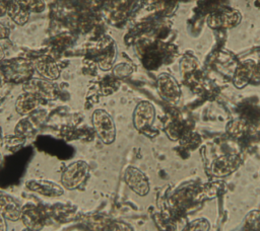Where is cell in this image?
I'll return each instance as SVG.
<instances>
[{
    "instance_id": "6da1fadb",
    "label": "cell",
    "mask_w": 260,
    "mask_h": 231,
    "mask_svg": "<svg viewBox=\"0 0 260 231\" xmlns=\"http://www.w3.org/2000/svg\"><path fill=\"white\" fill-rule=\"evenodd\" d=\"M88 173L89 166L85 161H74L62 172L61 184L65 189H76L85 181Z\"/></svg>"
},
{
    "instance_id": "7a4b0ae2",
    "label": "cell",
    "mask_w": 260,
    "mask_h": 231,
    "mask_svg": "<svg viewBox=\"0 0 260 231\" xmlns=\"http://www.w3.org/2000/svg\"><path fill=\"white\" fill-rule=\"evenodd\" d=\"M93 129L105 144H112L116 138V127L112 117L105 109H95L91 114Z\"/></svg>"
},
{
    "instance_id": "3957f363",
    "label": "cell",
    "mask_w": 260,
    "mask_h": 231,
    "mask_svg": "<svg viewBox=\"0 0 260 231\" xmlns=\"http://www.w3.org/2000/svg\"><path fill=\"white\" fill-rule=\"evenodd\" d=\"M124 179L126 184L138 196L144 197L149 192V181L146 175L134 166H128L125 169Z\"/></svg>"
},
{
    "instance_id": "277c9868",
    "label": "cell",
    "mask_w": 260,
    "mask_h": 231,
    "mask_svg": "<svg viewBox=\"0 0 260 231\" xmlns=\"http://www.w3.org/2000/svg\"><path fill=\"white\" fill-rule=\"evenodd\" d=\"M155 110L149 101L139 102L133 112V125L138 131L148 129L154 120Z\"/></svg>"
},
{
    "instance_id": "5b68a950",
    "label": "cell",
    "mask_w": 260,
    "mask_h": 231,
    "mask_svg": "<svg viewBox=\"0 0 260 231\" xmlns=\"http://www.w3.org/2000/svg\"><path fill=\"white\" fill-rule=\"evenodd\" d=\"M26 188H28L31 191L38 192L45 197L55 198L60 197L64 194V187L62 184H58L54 181L50 180H44V179H32L27 180L25 182Z\"/></svg>"
},
{
    "instance_id": "8992f818",
    "label": "cell",
    "mask_w": 260,
    "mask_h": 231,
    "mask_svg": "<svg viewBox=\"0 0 260 231\" xmlns=\"http://www.w3.org/2000/svg\"><path fill=\"white\" fill-rule=\"evenodd\" d=\"M22 207L19 201L9 194L0 190V213L7 220L17 221L21 218Z\"/></svg>"
},
{
    "instance_id": "52a82bcc",
    "label": "cell",
    "mask_w": 260,
    "mask_h": 231,
    "mask_svg": "<svg viewBox=\"0 0 260 231\" xmlns=\"http://www.w3.org/2000/svg\"><path fill=\"white\" fill-rule=\"evenodd\" d=\"M25 87V91L35 94L40 99H54L57 94L55 86L46 79H32Z\"/></svg>"
},
{
    "instance_id": "ba28073f",
    "label": "cell",
    "mask_w": 260,
    "mask_h": 231,
    "mask_svg": "<svg viewBox=\"0 0 260 231\" xmlns=\"http://www.w3.org/2000/svg\"><path fill=\"white\" fill-rule=\"evenodd\" d=\"M32 65L38 74L46 80H55L60 75L56 62L49 56H44L37 59Z\"/></svg>"
},
{
    "instance_id": "9c48e42d",
    "label": "cell",
    "mask_w": 260,
    "mask_h": 231,
    "mask_svg": "<svg viewBox=\"0 0 260 231\" xmlns=\"http://www.w3.org/2000/svg\"><path fill=\"white\" fill-rule=\"evenodd\" d=\"M157 88L160 95L169 100L176 99L180 94V88L177 82L168 74H160L158 76Z\"/></svg>"
},
{
    "instance_id": "30bf717a",
    "label": "cell",
    "mask_w": 260,
    "mask_h": 231,
    "mask_svg": "<svg viewBox=\"0 0 260 231\" xmlns=\"http://www.w3.org/2000/svg\"><path fill=\"white\" fill-rule=\"evenodd\" d=\"M40 98L30 92L21 93L15 102V109L19 114H27L35 110L39 105Z\"/></svg>"
},
{
    "instance_id": "8fae6325",
    "label": "cell",
    "mask_w": 260,
    "mask_h": 231,
    "mask_svg": "<svg viewBox=\"0 0 260 231\" xmlns=\"http://www.w3.org/2000/svg\"><path fill=\"white\" fill-rule=\"evenodd\" d=\"M7 14L16 24L23 25L28 20L29 10H27L17 0H13L7 5Z\"/></svg>"
},
{
    "instance_id": "7c38bea8",
    "label": "cell",
    "mask_w": 260,
    "mask_h": 231,
    "mask_svg": "<svg viewBox=\"0 0 260 231\" xmlns=\"http://www.w3.org/2000/svg\"><path fill=\"white\" fill-rule=\"evenodd\" d=\"M21 219L24 221L26 227L31 230L37 227V224L40 223L38 212L31 206H29V207L27 206V208H22Z\"/></svg>"
},
{
    "instance_id": "4fadbf2b",
    "label": "cell",
    "mask_w": 260,
    "mask_h": 231,
    "mask_svg": "<svg viewBox=\"0 0 260 231\" xmlns=\"http://www.w3.org/2000/svg\"><path fill=\"white\" fill-rule=\"evenodd\" d=\"M209 223L205 219H197L191 222L183 231H208Z\"/></svg>"
},
{
    "instance_id": "5bb4252c",
    "label": "cell",
    "mask_w": 260,
    "mask_h": 231,
    "mask_svg": "<svg viewBox=\"0 0 260 231\" xmlns=\"http://www.w3.org/2000/svg\"><path fill=\"white\" fill-rule=\"evenodd\" d=\"M21 5H23L27 10L41 11L44 8V3L42 0H17Z\"/></svg>"
},
{
    "instance_id": "9a60e30c",
    "label": "cell",
    "mask_w": 260,
    "mask_h": 231,
    "mask_svg": "<svg viewBox=\"0 0 260 231\" xmlns=\"http://www.w3.org/2000/svg\"><path fill=\"white\" fill-rule=\"evenodd\" d=\"M0 231H7V223L6 218L3 214L0 213Z\"/></svg>"
},
{
    "instance_id": "2e32d148",
    "label": "cell",
    "mask_w": 260,
    "mask_h": 231,
    "mask_svg": "<svg viewBox=\"0 0 260 231\" xmlns=\"http://www.w3.org/2000/svg\"><path fill=\"white\" fill-rule=\"evenodd\" d=\"M5 13H7V5L3 0H0V16H3Z\"/></svg>"
},
{
    "instance_id": "e0dca14e",
    "label": "cell",
    "mask_w": 260,
    "mask_h": 231,
    "mask_svg": "<svg viewBox=\"0 0 260 231\" xmlns=\"http://www.w3.org/2000/svg\"><path fill=\"white\" fill-rule=\"evenodd\" d=\"M7 34H8V30L3 25L0 24V37H5L7 36Z\"/></svg>"
},
{
    "instance_id": "ac0fdd59",
    "label": "cell",
    "mask_w": 260,
    "mask_h": 231,
    "mask_svg": "<svg viewBox=\"0 0 260 231\" xmlns=\"http://www.w3.org/2000/svg\"><path fill=\"white\" fill-rule=\"evenodd\" d=\"M3 57H4V51L2 49V46L0 45V61L3 59Z\"/></svg>"
},
{
    "instance_id": "d6986e66",
    "label": "cell",
    "mask_w": 260,
    "mask_h": 231,
    "mask_svg": "<svg viewBox=\"0 0 260 231\" xmlns=\"http://www.w3.org/2000/svg\"><path fill=\"white\" fill-rule=\"evenodd\" d=\"M2 160H3V159H2V154L0 153V165H1V163H2Z\"/></svg>"
},
{
    "instance_id": "ffe728a7",
    "label": "cell",
    "mask_w": 260,
    "mask_h": 231,
    "mask_svg": "<svg viewBox=\"0 0 260 231\" xmlns=\"http://www.w3.org/2000/svg\"><path fill=\"white\" fill-rule=\"evenodd\" d=\"M23 231H32L31 229H29V228H25Z\"/></svg>"
},
{
    "instance_id": "44dd1931",
    "label": "cell",
    "mask_w": 260,
    "mask_h": 231,
    "mask_svg": "<svg viewBox=\"0 0 260 231\" xmlns=\"http://www.w3.org/2000/svg\"><path fill=\"white\" fill-rule=\"evenodd\" d=\"M1 84H2V78L0 77V86H1Z\"/></svg>"
}]
</instances>
